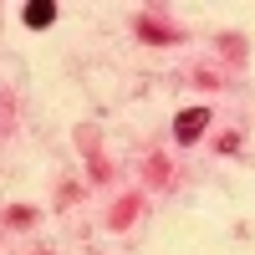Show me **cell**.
Returning a JSON list of instances; mask_svg holds the SVG:
<instances>
[{
    "mask_svg": "<svg viewBox=\"0 0 255 255\" xmlns=\"http://www.w3.org/2000/svg\"><path fill=\"white\" fill-rule=\"evenodd\" d=\"M204 128H209V113H204V108H184V113L174 118V138H179V143H194Z\"/></svg>",
    "mask_w": 255,
    "mask_h": 255,
    "instance_id": "6da1fadb",
    "label": "cell"
},
{
    "mask_svg": "<svg viewBox=\"0 0 255 255\" xmlns=\"http://www.w3.org/2000/svg\"><path fill=\"white\" fill-rule=\"evenodd\" d=\"M56 20V5H46V0H36V5H26V26L41 31V26H51Z\"/></svg>",
    "mask_w": 255,
    "mask_h": 255,
    "instance_id": "7a4b0ae2",
    "label": "cell"
}]
</instances>
